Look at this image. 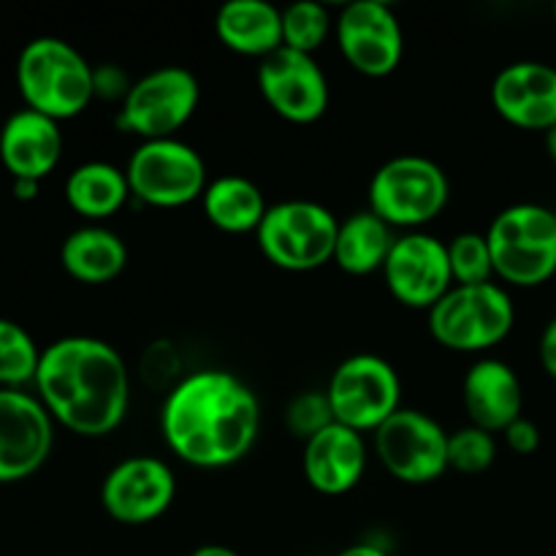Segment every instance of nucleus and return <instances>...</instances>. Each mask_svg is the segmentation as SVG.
<instances>
[{"mask_svg": "<svg viewBox=\"0 0 556 556\" xmlns=\"http://www.w3.org/2000/svg\"><path fill=\"white\" fill-rule=\"evenodd\" d=\"M130 199L125 168L103 161H90L76 166L65 179V201L71 210L90 220L112 217Z\"/></svg>", "mask_w": 556, "mask_h": 556, "instance_id": "obj_25", "label": "nucleus"}, {"mask_svg": "<svg viewBox=\"0 0 556 556\" xmlns=\"http://www.w3.org/2000/svg\"><path fill=\"white\" fill-rule=\"evenodd\" d=\"M554 20H556V5H554Z\"/></svg>", "mask_w": 556, "mask_h": 556, "instance_id": "obj_38", "label": "nucleus"}, {"mask_svg": "<svg viewBox=\"0 0 556 556\" xmlns=\"http://www.w3.org/2000/svg\"><path fill=\"white\" fill-rule=\"evenodd\" d=\"M286 424L288 429H291L293 438L304 440V443H307L309 438H315L320 429L334 424L329 400H326V391H304V394L293 396L291 405H288L286 410Z\"/></svg>", "mask_w": 556, "mask_h": 556, "instance_id": "obj_30", "label": "nucleus"}, {"mask_svg": "<svg viewBox=\"0 0 556 556\" xmlns=\"http://www.w3.org/2000/svg\"><path fill=\"white\" fill-rule=\"evenodd\" d=\"M492 106L516 128L548 134L556 125V68L538 60L505 65L492 81Z\"/></svg>", "mask_w": 556, "mask_h": 556, "instance_id": "obj_17", "label": "nucleus"}, {"mask_svg": "<svg viewBox=\"0 0 556 556\" xmlns=\"http://www.w3.org/2000/svg\"><path fill=\"white\" fill-rule=\"evenodd\" d=\"M514 324V299L497 282L454 286L429 309V334L456 353H481L500 345Z\"/></svg>", "mask_w": 556, "mask_h": 556, "instance_id": "obj_7", "label": "nucleus"}, {"mask_svg": "<svg viewBox=\"0 0 556 556\" xmlns=\"http://www.w3.org/2000/svg\"><path fill=\"white\" fill-rule=\"evenodd\" d=\"M41 364V351L25 326L0 318V389L33 383Z\"/></svg>", "mask_w": 556, "mask_h": 556, "instance_id": "obj_26", "label": "nucleus"}, {"mask_svg": "<svg viewBox=\"0 0 556 556\" xmlns=\"http://www.w3.org/2000/svg\"><path fill=\"white\" fill-rule=\"evenodd\" d=\"M190 556H242L233 548L220 546V543H206V546H199L195 552H190Z\"/></svg>", "mask_w": 556, "mask_h": 556, "instance_id": "obj_36", "label": "nucleus"}, {"mask_svg": "<svg viewBox=\"0 0 556 556\" xmlns=\"http://www.w3.org/2000/svg\"><path fill=\"white\" fill-rule=\"evenodd\" d=\"M334 38L353 71L369 79L394 74L405 54V33L400 16L380 0L348 3L334 20Z\"/></svg>", "mask_w": 556, "mask_h": 556, "instance_id": "obj_12", "label": "nucleus"}, {"mask_svg": "<svg viewBox=\"0 0 556 556\" xmlns=\"http://www.w3.org/2000/svg\"><path fill=\"white\" fill-rule=\"evenodd\" d=\"M201 210L206 220L226 233H255L264 220V190L242 174H223L206 185L201 195Z\"/></svg>", "mask_w": 556, "mask_h": 556, "instance_id": "obj_23", "label": "nucleus"}, {"mask_svg": "<svg viewBox=\"0 0 556 556\" xmlns=\"http://www.w3.org/2000/svg\"><path fill=\"white\" fill-rule=\"evenodd\" d=\"M63 157V130L52 117L20 109L0 128V161L11 179H36L58 168Z\"/></svg>", "mask_w": 556, "mask_h": 556, "instance_id": "obj_19", "label": "nucleus"}, {"mask_svg": "<svg viewBox=\"0 0 556 556\" xmlns=\"http://www.w3.org/2000/svg\"><path fill=\"white\" fill-rule=\"evenodd\" d=\"M92 85H96V98H109V101L123 103L128 90L134 87V81L117 65H103V68H96Z\"/></svg>", "mask_w": 556, "mask_h": 556, "instance_id": "obj_31", "label": "nucleus"}, {"mask_svg": "<svg viewBox=\"0 0 556 556\" xmlns=\"http://www.w3.org/2000/svg\"><path fill=\"white\" fill-rule=\"evenodd\" d=\"M448 195V177L432 157L396 155L372 174L367 199L386 226L418 231L445 210Z\"/></svg>", "mask_w": 556, "mask_h": 556, "instance_id": "obj_6", "label": "nucleus"}, {"mask_svg": "<svg viewBox=\"0 0 556 556\" xmlns=\"http://www.w3.org/2000/svg\"><path fill=\"white\" fill-rule=\"evenodd\" d=\"M96 68L74 43L54 36L33 38L16 58V87L25 109L52 119H71L96 98Z\"/></svg>", "mask_w": 556, "mask_h": 556, "instance_id": "obj_3", "label": "nucleus"}, {"mask_svg": "<svg viewBox=\"0 0 556 556\" xmlns=\"http://www.w3.org/2000/svg\"><path fill=\"white\" fill-rule=\"evenodd\" d=\"M60 264L74 280L85 282V286H103L125 271L128 248L109 228L81 226L63 239Z\"/></svg>", "mask_w": 556, "mask_h": 556, "instance_id": "obj_22", "label": "nucleus"}, {"mask_svg": "<svg viewBox=\"0 0 556 556\" xmlns=\"http://www.w3.org/2000/svg\"><path fill=\"white\" fill-rule=\"evenodd\" d=\"M340 220L318 201L291 199L271 204L255 239L271 266L286 271H315L334 261Z\"/></svg>", "mask_w": 556, "mask_h": 556, "instance_id": "obj_5", "label": "nucleus"}, {"mask_svg": "<svg viewBox=\"0 0 556 556\" xmlns=\"http://www.w3.org/2000/svg\"><path fill=\"white\" fill-rule=\"evenodd\" d=\"M331 30H334V22L324 3L299 0V3L282 9V47L293 49V52L315 58Z\"/></svg>", "mask_w": 556, "mask_h": 556, "instance_id": "obj_27", "label": "nucleus"}, {"mask_svg": "<svg viewBox=\"0 0 556 556\" xmlns=\"http://www.w3.org/2000/svg\"><path fill=\"white\" fill-rule=\"evenodd\" d=\"M302 467L315 492L340 497L356 489L367 472V440L342 424H329L304 443Z\"/></svg>", "mask_w": 556, "mask_h": 556, "instance_id": "obj_18", "label": "nucleus"}, {"mask_svg": "<svg viewBox=\"0 0 556 556\" xmlns=\"http://www.w3.org/2000/svg\"><path fill=\"white\" fill-rule=\"evenodd\" d=\"M372 438L380 465L391 478L407 486H427L451 470V432L416 407H400Z\"/></svg>", "mask_w": 556, "mask_h": 556, "instance_id": "obj_11", "label": "nucleus"}, {"mask_svg": "<svg viewBox=\"0 0 556 556\" xmlns=\"http://www.w3.org/2000/svg\"><path fill=\"white\" fill-rule=\"evenodd\" d=\"M462 400L472 427L497 434L521 418L525 389L510 364L500 358H481L467 369Z\"/></svg>", "mask_w": 556, "mask_h": 556, "instance_id": "obj_20", "label": "nucleus"}, {"mask_svg": "<svg viewBox=\"0 0 556 556\" xmlns=\"http://www.w3.org/2000/svg\"><path fill=\"white\" fill-rule=\"evenodd\" d=\"M497 462V440L492 432L478 427L456 429L448 438V467L465 476L486 472Z\"/></svg>", "mask_w": 556, "mask_h": 556, "instance_id": "obj_29", "label": "nucleus"}, {"mask_svg": "<svg viewBox=\"0 0 556 556\" xmlns=\"http://www.w3.org/2000/svg\"><path fill=\"white\" fill-rule=\"evenodd\" d=\"M337 556H389V554H386L380 546H375V543H353V546L342 548Z\"/></svg>", "mask_w": 556, "mask_h": 556, "instance_id": "obj_35", "label": "nucleus"}, {"mask_svg": "<svg viewBox=\"0 0 556 556\" xmlns=\"http://www.w3.org/2000/svg\"><path fill=\"white\" fill-rule=\"evenodd\" d=\"M161 434L185 465L223 470L253 451L261 434V402L233 372L199 369L174 383L163 400Z\"/></svg>", "mask_w": 556, "mask_h": 556, "instance_id": "obj_1", "label": "nucleus"}, {"mask_svg": "<svg viewBox=\"0 0 556 556\" xmlns=\"http://www.w3.org/2000/svg\"><path fill=\"white\" fill-rule=\"evenodd\" d=\"M255 79L271 112L288 123H318L329 109V79L313 54L280 47L261 60Z\"/></svg>", "mask_w": 556, "mask_h": 556, "instance_id": "obj_13", "label": "nucleus"}, {"mask_svg": "<svg viewBox=\"0 0 556 556\" xmlns=\"http://www.w3.org/2000/svg\"><path fill=\"white\" fill-rule=\"evenodd\" d=\"M494 277L516 288H538L556 275V212L541 204H514L486 231Z\"/></svg>", "mask_w": 556, "mask_h": 556, "instance_id": "obj_4", "label": "nucleus"}, {"mask_svg": "<svg viewBox=\"0 0 556 556\" xmlns=\"http://www.w3.org/2000/svg\"><path fill=\"white\" fill-rule=\"evenodd\" d=\"M201 101V87L193 71L182 65H163L134 81L119 103L117 128L141 141L177 139V130L193 119Z\"/></svg>", "mask_w": 556, "mask_h": 556, "instance_id": "obj_9", "label": "nucleus"}, {"mask_svg": "<svg viewBox=\"0 0 556 556\" xmlns=\"http://www.w3.org/2000/svg\"><path fill=\"white\" fill-rule=\"evenodd\" d=\"M396 237L394 228L386 226L375 212L362 210L340 220L334 244V261L345 275L364 277L372 271H383Z\"/></svg>", "mask_w": 556, "mask_h": 556, "instance_id": "obj_24", "label": "nucleus"}, {"mask_svg": "<svg viewBox=\"0 0 556 556\" xmlns=\"http://www.w3.org/2000/svg\"><path fill=\"white\" fill-rule=\"evenodd\" d=\"M383 277L396 302L429 313L454 288L448 248L427 231H407L405 237H396Z\"/></svg>", "mask_w": 556, "mask_h": 556, "instance_id": "obj_15", "label": "nucleus"}, {"mask_svg": "<svg viewBox=\"0 0 556 556\" xmlns=\"http://www.w3.org/2000/svg\"><path fill=\"white\" fill-rule=\"evenodd\" d=\"M326 400L337 424L375 434L402 407V380L383 356L356 353L331 372Z\"/></svg>", "mask_w": 556, "mask_h": 556, "instance_id": "obj_8", "label": "nucleus"}, {"mask_svg": "<svg viewBox=\"0 0 556 556\" xmlns=\"http://www.w3.org/2000/svg\"><path fill=\"white\" fill-rule=\"evenodd\" d=\"M33 383L52 421L81 438H106L128 416V367L98 337H63L43 348Z\"/></svg>", "mask_w": 556, "mask_h": 556, "instance_id": "obj_2", "label": "nucleus"}, {"mask_svg": "<svg viewBox=\"0 0 556 556\" xmlns=\"http://www.w3.org/2000/svg\"><path fill=\"white\" fill-rule=\"evenodd\" d=\"M538 356H541L543 369L556 380V315L546 324L541 334V345H538Z\"/></svg>", "mask_w": 556, "mask_h": 556, "instance_id": "obj_33", "label": "nucleus"}, {"mask_svg": "<svg viewBox=\"0 0 556 556\" xmlns=\"http://www.w3.org/2000/svg\"><path fill=\"white\" fill-rule=\"evenodd\" d=\"M130 195L157 210H179L206 190V163L199 150L179 139L141 141L125 166Z\"/></svg>", "mask_w": 556, "mask_h": 556, "instance_id": "obj_10", "label": "nucleus"}, {"mask_svg": "<svg viewBox=\"0 0 556 556\" xmlns=\"http://www.w3.org/2000/svg\"><path fill=\"white\" fill-rule=\"evenodd\" d=\"M52 424L38 396L0 389V483L25 481L47 465L54 443Z\"/></svg>", "mask_w": 556, "mask_h": 556, "instance_id": "obj_16", "label": "nucleus"}, {"mask_svg": "<svg viewBox=\"0 0 556 556\" xmlns=\"http://www.w3.org/2000/svg\"><path fill=\"white\" fill-rule=\"evenodd\" d=\"M448 248V264L454 286H486L494 282V261L486 233L462 231L456 233Z\"/></svg>", "mask_w": 556, "mask_h": 556, "instance_id": "obj_28", "label": "nucleus"}, {"mask_svg": "<svg viewBox=\"0 0 556 556\" xmlns=\"http://www.w3.org/2000/svg\"><path fill=\"white\" fill-rule=\"evenodd\" d=\"M220 43L242 58H269L282 47V9L269 0H228L215 14Z\"/></svg>", "mask_w": 556, "mask_h": 556, "instance_id": "obj_21", "label": "nucleus"}, {"mask_svg": "<svg viewBox=\"0 0 556 556\" xmlns=\"http://www.w3.org/2000/svg\"><path fill=\"white\" fill-rule=\"evenodd\" d=\"M546 150H548V155H552V161L556 163V125L546 134Z\"/></svg>", "mask_w": 556, "mask_h": 556, "instance_id": "obj_37", "label": "nucleus"}, {"mask_svg": "<svg viewBox=\"0 0 556 556\" xmlns=\"http://www.w3.org/2000/svg\"><path fill=\"white\" fill-rule=\"evenodd\" d=\"M38 185L41 182H36V179H14L11 190H14V195L20 201H33L38 195Z\"/></svg>", "mask_w": 556, "mask_h": 556, "instance_id": "obj_34", "label": "nucleus"}, {"mask_svg": "<svg viewBox=\"0 0 556 556\" xmlns=\"http://www.w3.org/2000/svg\"><path fill=\"white\" fill-rule=\"evenodd\" d=\"M177 500V476L155 456H130L106 472L101 505L117 525L141 527L161 519Z\"/></svg>", "mask_w": 556, "mask_h": 556, "instance_id": "obj_14", "label": "nucleus"}, {"mask_svg": "<svg viewBox=\"0 0 556 556\" xmlns=\"http://www.w3.org/2000/svg\"><path fill=\"white\" fill-rule=\"evenodd\" d=\"M505 443H508V448L514 451V454H521V456H530L535 454L538 448H541V429L535 427V424L530 421V418H516L514 424H510L508 429L503 432Z\"/></svg>", "mask_w": 556, "mask_h": 556, "instance_id": "obj_32", "label": "nucleus"}]
</instances>
